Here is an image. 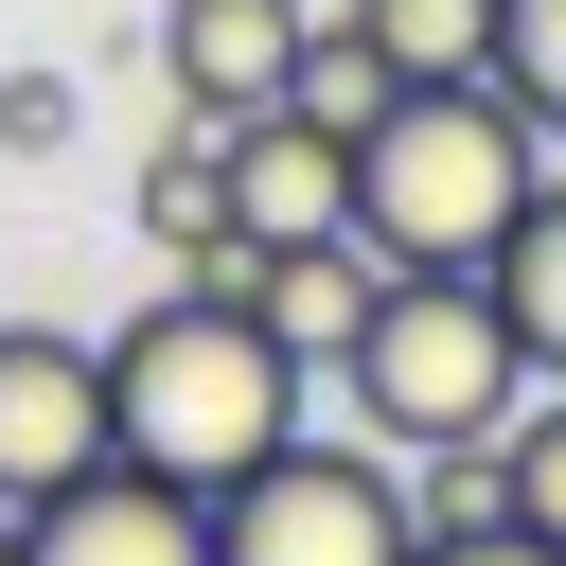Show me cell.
<instances>
[{"mask_svg": "<svg viewBox=\"0 0 566 566\" xmlns=\"http://www.w3.org/2000/svg\"><path fill=\"white\" fill-rule=\"evenodd\" d=\"M106 354V460H142V478H230V460H265L283 424H301V354L230 301V283H177V301H142L124 336H88Z\"/></svg>", "mask_w": 566, "mask_h": 566, "instance_id": "obj_1", "label": "cell"}, {"mask_svg": "<svg viewBox=\"0 0 566 566\" xmlns=\"http://www.w3.org/2000/svg\"><path fill=\"white\" fill-rule=\"evenodd\" d=\"M531 177H548V142H531V106L495 71H407L354 124V248L371 265H478Z\"/></svg>", "mask_w": 566, "mask_h": 566, "instance_id": "obj_2", "label": "cell"}, {"mask_svg": "<svg viewBox=\"0 0 566 566\" xmlns=\"http://www.w3.org/2000/svg\"><path fill=\"white\" fill-rule=\"evenodd\" d=\"M336 389H354V424L407 460V442H495L513 389H531V354H513V318H495L478 265H389L371 318L336 336Z\"/></svg>", "mask_w": 566, "mask_h": 566, "instance_id": "obj_3", "label": "cell"}, {"mask_svg": "<svg viewBox=\"0 0 566 566\" xmlns=\"http://www.w3.org/2000/svg\"><path fill=\"white\" fill-rule=\"evenodd\" d=\"M212 566H407V460L389 442H265L212 478Z\"/></svg>", "mask_w": 566, "mask_h": 566, "instance_id": "obj_4", "label": "cell"}, {"mask_svg": "<svg viewBox=\"0 0 566 566\" xmlns=\"http://www.w3.org/2000/svg\"><path fill=\"white\" fill-rule=\"evenodd\" d=\"M88 460H106V354L53 318H0V513H35Z\"/></svg>", "mask_w": 566, "mask_h": 566, "instance_id": "obj_5", "label": "cell"}, {"mask_svg": "<svg viewBox=\"0 0 566 566\" xmlns=\"http://www.w3.org/2000/svg\"><path fill=\"white\" fill-rule=\"evenodd\" d=\"M18 566H212V495L142 478V460H88L18 513Z\"/></svg>", "mask_w": 566, "mask_h": 566, "instance_id": "obj_6", "label": "cell"}, {"mask_svg": "<svg viewBox=\"0 0 566 566\" xmlns=\"http://www.w3.org/2000/svg\"><path fill=\"white\" fill-rule=\"evenodd\" d=\"M212 177H230V248L354 230V142H336V124H301V106H248V124H212Z\"/></svg>", "mask_w": 566, "mask_h": 566, "instance_id": "obj_7", "label": "cell"}, {"mask_svg": "<svg viewBox=\"0 0 566 566\" xmlns=\"http://www.w3.org/2000/svg\"><path fill=\"white\" fill-rule=\"evenodd\" d=\"M177 283H230V301H248L301 371H336V336L371 318V283H389V265H371L354 230H301V248H230V265H177Z\"/></svg>", "mask_w": 566, "mask_h": 566, "instance_id": "obj_8", "label": "cell"}, {"mask_svg": "<svg viewBox=\"0 0 566 566\" xmlns=\"http://www.w3.org/2000/svg\"><path fill=\"white\" fill-rule=\"evenodd\" d=\"M283 53H301V0H159V88H177V124L283 106Z\"/></svg>", "mask_w": 566, "mask_h": 566, "instance_id": "obj_9", "label": "cell"}, {"mask_svg": "<svg viewBox=\"0 0 566 566\" xmlns=\"http://www.w3.org/2000/svg\"><path fill=\"white\" fill-rule=\"evenodd\" d=\"M478 283H495V318H513L531 389H566V177H531V195H513V230L478 248Z\"/></svg>", "mask_w": 566, "mask_h": 566, "instance_id": "obj_10", "label": "cell"}, {"mask_svg": "<svg viewBox=\"0 0 566 566\" xmlns=\"http://www.w3.org/2000/svg\"><path fill=\"white\" fill-rule=\"evenodd\" d=\"M389 88H407V71H389V53L354 35V18H301V53H283V106H301V124H336V142H354V124L389 106Z\"/></svg>", "mask_w": 566, "mask_h": 566, "instance_id": "obj_11", "label": "cell"}, {"mask_svg": "<svg viewBox=\"0 0 566 566\" xmlns=\"http://www.w3.org/2000/svg\"><path fill=\"white\" fill-rule=\"evenodd\" d=\"M142 248L159 265H230V177H212V124L177 159H142Z\"/></svg>", "mask_w": 566, "mask_h": 566, "instance_id": "obj_12", "label": "cell"}, {"mask_svg": "<svg viewBox=\"0 0 566 566\" xmlns=\"http://www.w3.org/2000/svg\"><path fill=\"white\" fill-rule=\"evenodd\" d=\"M495 495H513V531L566 548V389H513V424H495Z\"/></svg>", "mask_w": 566, "mask_h": 566, "instance_id": "obj_13", "label": "cell"}, {"mask_svg": "<svg viewBox=\"0 0 566 566\" xmlns=\"http://www.w3.org/2000/svg\"><path fill=\"white\" fill-rule=\"evenodd\" d=\"M478 71L531 106V142H566V0H495V35H478Z\"/></svg>", "mask_w": 566, "mask_h": 566, "instance_id": "obj_14", "label": "cell"}, {"mask_svg": "<svg viewBox=\"0 0 566 566\" xmlns=\"http://www.w3.org/2000/svg\"><path fill=\"white\" fill-rule=\"evenodd\" d=\"M354 35H371L389 71H478V35H495V0H354Z\"/></svg>", "mask_w": 566, "mask_h": 566, "instance_id": "obj_15", "label": "cell"}, {"mask_svg": "<svg viewBox=\"0 0 566 566\" xmlns=\"http://www.w3.org/2000/svg\"><path fill=\"white\" fill-rule=\"evenodd\" d=\"M407 566H566V548L513 531V513H478V531H407Z\"/></svg>", "mask_w": 566, "mask_h": 566, "instance_id": "obj_16", "label": "cell"}, {"mask_svg": "<svg viewBox=\"0 0 566 566\" xmlns=\"http://www.w3.org/2000/svg\"><path fill=\"white\" fill-rule=\"evenodd\" d=\"M0 142H18V159L71 142V88H53V71H0Z\"/></svg>", "mask_w": 566, "mask_h": 566, "instance_id": "obj_17", "label": "cell"}, {"mask_svg": "<svg viewBox=\"0 0 566 566\" xmlns=\"http://www.w3.org/2000/svg\"><path fill=\"white\" fill-rule=\"evenodd\" d=\"M0 566H18V513H0Z\"/></svg>", "mask_w": 566, "mask_h": 566, "instance_id": "obj_18", "label": "cell"}]
</instances>
